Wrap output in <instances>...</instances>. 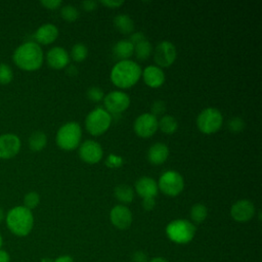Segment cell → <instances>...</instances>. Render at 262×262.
I'll list each match as a JSON object with an SVG mask.
<instances>
[{"instance_id": "obj_1", "label": "cell", "mask_w": 262, "mask_h": 262, "mask_svg": "<svg viewBox=\"0 0 262 262\" xmlns=\"http://www.w3.org/2000/svg\"><path fill=\"white\" fill-rule=\"evenodd\" d=\"M13 62L24 71H36L43 63L44 55L40 45L28 41L17 46L12 54Z\"/></svg>"}, {"instance_id": "obj_2", "label": "cell", "mask_w": 262, "mask_h": 262, "mask_svg": "<svg viewBox=\"0 0 262 262\" xmlns=\"http://www.w3.org/2000/svg\"><path fill=\"white\" fill-rule=\"evenodd\" d=\"M5 222L11 233L16 236H26L33 229L34 216L26 207L16 206L7 212Z\"/></svg>"}, {"instance_id": "obj_3", "label": "cell", "mask_w": 262, "mask_h": 262, "mask_svg": "<svg viewBox=\"0 0 262 262\" xmlns=\"http://www.w3.org/2000/svg\"><path fill=\"white\" fill-rule=\"evenodd\" d=\"M141 76L139 64L133 60L126 59L117 62L111 72L112 82L120 88H129L136 84Z\"/></svg>"}, {"instance_id": "obj_4", "label": "cell", "mask_w": 262, "mask_h": 262, "mask_svg": "<svg viewBox=\"0 0 262 262\" xmlns=\"http://www.w3.org/2000/svg\"><path fill=\"white\" fill-rule=\"evenodd\" d=\"M81 136V126L77 122H68L58 129L56 133V143L61 149L72 150L78 147Z\"/></svg>"}, {"instance_id": "obj_5", "label": "cell", "mask_w": 262, "mask_h": 262, "mask_svg": "<svg viewBox=\"0 0 262 262\" xmlns=\"http://www.w3.org/2000/svg\"><path fill=\"white\" fill-rule=\"evenodd\" d=\"M166 233L174 243L187 244L194 236L195 226L186 219H176L167 225Z\"/></svg>"}, {"instance_id": "obj_6", "label": "cell", "mask_w": 262, "mask_h": 262, "mask_svg": "<svg viewBox=\"0 0 262 262\" xmlns=\"http://www.w3.org/2000/svg\"><path fill=\"white\" fill-rule=\"evenodd\" d=\"M112 116L102 107H96L91 111L85 120V127L87 131L94 136L101 135L111 126Z\"/></svg>"}, {"instance_id": "obj_7", "label": "cell", "mask_w": 262, "mask_h": 262, "mask_svg": "<svg viewBox=\"0 0 262 262\" xmlns=\"http://www.w3.org/2000/svg\"><path fill=\"white\" fill-rule=\"evenodd\" d=\"M223 123V117L219 110L214 107H207L203 110L198 118L196 125L199 129L205 134H212L217 132Z\"/></svg>"}, {"instance_id": "obj_8", "label": "cell", "mask_w": 262, "mask_h": 262, "mask_svg": "<svg viewBox=\"0 0 262 262\" xmlns=\"http://www.w3.org/2000/svg\"><path fill=\"white\" fill-rule=\"evenodd\" d=\"M183 177L177 171H166L161 175L159 179L158 188H160L163 193L169 196H175L179 194L183 190Z\"/></svg>"}, {"instance_id": "obj_9", "label": "cell", "mask_w": 262, "mask_h": 262, "mask_svg": "<svg viewBox=\"0 0 262 262\" xmlns=\"http://www.w3.org/2000/svg\"><path fill=\"white\" fill-rule=\"evenodd\" d=\"M103 104L107 113L120 114L128 108L130 97L123 91H112L103 97Z\"/></svg>"}, {"instance_id": "obj_10", "label": "cell", "mask_w": 262, "mask_h": 262, "mask_svg": "<svg viewBox=\"0 0 262 262\" xmlns=\"http://www.w3.org/2000/svg\"><path fill=\"white\" fill-rule=\"evenodd\" d=\"M176 48L172 42L162 41L155 49L154 59L159 68H168L176 59Z\"/></svg>"}, {"instance_id": "obj_11", "label": "cell", "mask_w": 262, "mask_h": 262, "mask_svg": "<svg viewBox=\"0 0 262 262\" xmlns=\"http://www.w3.org/2000/svg\"><path fill=\"white\" fill-rule=\"evenodd\" d=\"M133 127L138 136L147 138L152 136L158 130V119L151 114L144 113L136 118Z\"/></svg>"}, {"instance_id": "obj_12", "label": "cell", "mask_w": 262, "mask_h": 262, "mask_svg": "<svg viewBox=\"0 0 262 262\" xmlns=\"http://www.w3.org/2000/svg\"><path fill=\"white\" fill-rule=\"evenodd\" d=\"M21 142L17 135L5 133L0 135V159L9 160L14 158L20 150Z\"/></svg>"}, {"instance_id": "obj_13", "label": "cell", "mask_w": 262, "mask_h": 262, "mask_svg": "<svg viewBox=\"0 0 262 262\" xmlns=\"http://www.w3.org/2000/svg\"><path fill=\"white\" fill-rule=\"evenodd\" d=\"M102 155L103 151L101 145L94 140H85L79 147L80 158L88 164H95L99 162Z\"/></svg>"}, {"instance_id": "obj_14", "label": "cell", "mask_w": 262, "mask_h": 262, "mask_svg": "<svg viewBox=\"0 0 262 262\" xmlns=\"http://www.w3.org/2000/svg\"><path fill=\"white\" fill-rule=\"evenodd\" d=\"M230 215L237 222H247L254 217L255 206L249 200H239L231 206Z\"/></svg>"}, {"instance_id": "obj_15", "label": "cell", "mask_w": 262, "mask_h": 262, "mask_svg": "<svg viewBox=\"0 0 262 262\" xmlns=\"http://www.w3.org/2000/svg\"><path fill=\"white\" fill-rule=\"evenodd\" d=\"M110 218L113 225H115L119 229H126L132 223V213L124 205L115 206L111 210Z\"/></svg>"}, {"instance_id": "obj_16", "label": "cell", "mask_w": 262, "mask_h": 262, "mask_svg": "<svg viewBox=\"0 0 262 262\" xmlns=\"http://www.w3.org/2000/svg\"><path fill=\"white\" fill-rule=\"evenodd\" d=\"M46 60L49 67L52 69L60 70L68 66L70 61V55L64 48L55 46L48 50L46 54Z\"/></svg>"}, {"instance_id": "obj_17", "label": "cell", "mask_w": 262, "mask_h": 262, "mask_svg": "<svg viewBox=\"0 0 262 262\" xmlns=\"http://www.w3.org/2000/svg\"><path fill=\"white\" fill-rule=\"evenodd\" d=\"M34 37L37 41L36 43L47 45L54 42L58 37V29L52 24H44L37 29Z\"/></svg>"}, {"instance_id": "obj_18", "label": "cell", "mask_w": 262, "mask_h": 262, "mask_svg": "<svg viewBox=\"0 0 262 262\" xmlns=\"http://www.w3.org/2000/svg\"><path fill=\"white\" fill-rule=\"evenodd\" d=\"M135 189H136V192L143 199L155 198L158 194V190H159L156 180L147 176L141 177L136 181Z\"/></svg>"}, {"instance_id": "obj_19", "label": "cell", "mask_w": 262, "mask_h": 262, "mask_svg": "<svg viewBox=\"0 0 262 262\" xmlns=\"http://www.w3.org/2000/svg\"><path fill=\"white\" fill-rule=\"evenodd\" d=\"M145 84L149 87L157 88L160 87L165 81V74L161 68L158 66H148L141 73Z\"/></svg>"}, {"instance_id": "obj_20", "label": "cell", "mask_w": 262, "mask_h": 262, "mask_svg": "<svg viewBox=\"0 0 262 262\" xmlns=\"http://www.w3.org/2000/svg\"><path fill=\"white\" fill-rule=\"evenodd\" d=\"M169 156L168 146L164 143L157 142L150 145L147 151V159L152 165H161L163 164Z\"/></svg>"}, {"instance_id": "obj_21", "label": "cell", "mask_w": 262, "mask_h": 262, "mask_svg": "<svg viewBox=\"0 0 262 262\" xmlns=\"http://www.w3.org/2000/svg\"><path fill=\"white\" fill-rule=\"evenodd\" d=\"M113 52L114 55L120 60H126L133 54L134 45L129 40H120L115 44Z\"/></svg>"}, {"instance_id": "obj_22", "label": "cell", "mask_w": 262, "mask_h": 262, "mask_svg": "<svg viewBox=\"0 0 262 262\" xmlns=\"http://www.w3.org/2000/svg\"><path fill=\"white\" fill-rule=\"evenodd\" d=\"M114 26L122 34H130L134 30V23L128 14H118L114 18Z\"/></svg>"}, {"instance_id": "obj_23", "label": "cell", "mask_w": 262, "mask_h": 262, "mask_svg": "<svg viewBox=\"0 0 262 262\" xmlns=\"http://www.w3.org/2000/svg\"><path fill=\"white\" fill-rule=\"evenodd\" d=\"M28 143L31 150L40 151L46 146L47 136L42 131H35L30 135Z\"/></svg>"}, {"instance_id": "obj_24", "label": "cell", "mask_w": 262, "mask_h": 262, "mask_svg": "<svg viewBox=\"0 0 262 262\" xmlns=\"http://www.w3.org/2000/svg\"><path fill=\"white\" fill-rule=\"evenodd\" d=\"M158 128H160L164 133L172 134L177 130L178 123L174 117L166 115L158 121Z\"/></svg>"}, {"instance_id": "obj_25", "label": "cell", "mask_w": 262, "mask_h": 262, "mask_svg": "<svg viewBox=\"0 0 262 262\" xmlns=\"http://www.w3.org/2000/svg\"><path fill=\"white\" fill-rule=\"evenodd\" d=\"M115 196L122 203H131L134 198L133 189L127 184H120L115 188Z\"/></svg>"}, {"instance_id": "obj_26", "label": "cell", "mask_w": 262, "mask_h": 262, "mask_svg": "<svg viewBox=\"0 0 262 262\" xmlns=\"http://www.w3.org/2000/svg\"><path fill=\"white\" fill-rule=\"evenodd\" d=\"M151 51H152V46L147 40L134 45V53L136 57L140 60L146 59L150 55Z\"/></svg>"}, {"instance_id": "obj_27", "label": "cell", "mask_w": 262, "mask_h": 262, "mask_svg": "<svg viewBox=\"0 0 262 262\" xmlns=\"http://www.w3.org/2000/svg\"><path fill=\"white\" fill-rule=\"evenodd\" d=\"M208 215L207 207L203 204H195L190 209V218L195 223L203 222Z\"/></svg>"}, {"instance_id": "obj_28", "label": "cell", "mask_w": 262, "mask_h": 262, "mask_svg": "<svg viewBox=\"0 0 262 262\" xmlns=\"http://www.w3.org/2000/svg\"><path fill=\"white\" fill-rule=\"evenodd\" d=\"M71 55L75 61H82L88 55V48L83 43H77L72 47Z\"/></svg>"}, {"instance_id": "obj_29", "label": "cell", "mask_w": 262, "mask_h": 262, "mask_svg": "<svg viewBox=\"0 0 262 262\" xmlns=\"http://www.w3.org/2000/svg\"><path fill=\"white\" fill-rule=\"evenodd\" d=\"M13 79V72L12 69L4 62L0 63V84L7 85Z\"/></svg>"}, {"instance_id": "obj_30", "label": "cell", "mask_w": 262, "mask_h": 262, "mask_svg": "<svg viewBox=\"0 0 262 262\" xmlns=\"http://www.w3.org/2000/svg\"><path fill=\"white\" fill-rule=\"evenodd\" d=\"M40 203V195L36 191H30L24 196V207L29 210L35 209Z\"/></svg>"}, {"instance_id": "obj_31", "label": "cell", "mask_w": 262, "mask_h": 262, "mask_svg": "<svg viewBox=\"0 0 262 262\" xmlns=\"http://www.w3.org/2000/svg\"><path fill=\"white\" fill-rule=\"evenodd\" d=\"M60 14L63 19L68 21H74L79 17V10L73 5H66L61 8Z\"/></svg>"}, {"instance_id": "obj_32", "label": "cell", "mask_w": 262, "mask_h": 262, "mask_svg": "<svg viewBox=\"0 0 262 262\" xmlns=\"http://www.w3.org/2000/svg\"><path fill=\"white\" fill-rule=\"evenodd\" d=\"M228 129L233 132V133H238V132H242L246 126L245 124V121L239 118V117H233L231 118L229 121H228Z\"/></svg>"}, {"instance_id": "obj_33", "label": "cell", "mask_w": 262, "mask_h": 262, "mask_svg": "<svg viewBox=\"0 0 262 262\" xmlns=\"http://www.w3.org/2000/svg\"><path fill=\"white\" fill-rule=\"evenodd\" d=\"M87 97L90 100L97 102V101H100L101 99H103L104 94H103V91L101 88H99L97 86H93L87 90Z\"/></svg>"}, {"instance_id": "obj_34", "label": "cell", "mask_w": 262, "mask_h": 262, "mask_svg": "<svg viewBox=\"0 0 262 262\" xmlns=\"http://www.w3.org/2000/svg\"><path fill=\"white\" fill-rule=\"evenodd\" d=\"M166 111V104L162 100H157L151 105V115H154L156 118L157 116H161Z\"/></svg>"}, {"instance_id": "obj_35", "label": "cell", "mask_w": 262, "mask_h": 262, "mask_svg": "<svg viewBox=\"0 0 262 262\" xmlns=\"http://www.w3.org/2000/svg\"><path fill=\"white\" fill-rule=\"evenodd\" d=\"M122 162H123L122 158H120L118 156H115V155H110L105 164L110 167H119V166H121Z\"/></svg>"}, {"instance_id": "obj_36", "label": "cell", "mask_w": 262, "mask_h": 262, "mask_svg": "<svg viewBox=\"0 0 262 262\" xmlns=\"http://www.w3.org/2000/svg\"><path fill=\"white\" fill-rule=\"evenodd\" d=\"M41 4L48 9H56L62 4V2L61 0H42Z\"/></svg>"}, {"instance_id": "obj_37", "label": "cell", "mask_w": 262, "mask_h": 262, "mask_svg": "<svg viewBox=\"0 0 262 262\" xmlns=\"http://www.w3.org/2000/svg\"><path fill=\"white\" fill-rule=\"evenodd\" d=\"M146 38H145V35L142 33V32H136L134 34L131 35L130 37V42L133 44V45H136L142 41H145Z\"/></svg>"}, {"instance_id": "obj_38", "label": "cell", "mask_w": 262, "mask_h": 262, "mask_svg": "<svg viewBox=\"0 0 262 262\" xmlns=\"http://www.w3.org/2000/svg\"><path fill=\"white\" fill-rule=\"evenodd\" d=\"M132 261L133 262H147V257L143 252L136 251L132 254Z\"/></svg>"}, {"instance_id": "obj_39", "label": "cell", "mask_w": 262, "mask_h": 262, "mask_svg": "<svg viewBox=\"0 0 262 262\" xmlns=\"http://www.w3.org/2000/svg\"><path fill=\"white\" fill-rule=\"evenodd\" d=\"M156 205V201H155V198H145L143 199L142 201V207L144 210L146 211H150L154 209Z\"/></svg>"}, {"instance_id": "obj_40", "label": "cell", "mask_w": 262, "mask_h": 262, "mask_svg": "<svg viewBox=\"0 0 262 262\" xmlns=\"http://www.w3.org/2000/svg\"><path fill=\"white\" fill-rule=\"evenodd\" d=\"M100 2H101L104 6L110 7V8L119 7V6H121V5L124 3L123 0H101Z\"/></svg>"}, {"instance_id": "obj_41", "label": "cell", "mask_w": 262, "mask_h": 262, "mask_svg": "<svg viewBox=\"0 0 262 262\" xmlns=\"http://www.w3.org/2000/svg\"><path fill=\"white\" fill-rule=\"evenodd\" d=\"M82 6L86 11H92L96 8L97 2L94 0H86V1L82 2Z\"/></svg>"}, {"instance_id": "obj_42", "label": "cell", "mask_w": 262, "mask_h": 262, "mask_svg": "<svg viewBox=\"0 0 262 262\" xmlns=\"http://www.w3.org/2000/svg\"><path fill=\"white\" fill-rule=\"evenodd\" d=\"M0 262H10V255L3 249H0Z\"/></svg>"}, {"instance_id": "obj_43", "label": "cell", "mask_w": 262, "mask_h": 262, "mask_svg": "<svg viewBox=\"0 0 262 262\" xmlns=\"http://www.w3.org/2000/svg\"><path fill=\"white\" fill-rule=\"evenodd\" d=\"M53 262H74V260L69 255H62L57 257L55 260H53Z\"/></svg>"}, {"instance_id": "obj_44", "label": "cell", "mask_w": 262, "mask_h": 262, "mask_svg": "<svg viewBox=\"0 0 262 262\" xmlns=\"http://www.w3.org/2000/svg\"><path fill=\"white\" fill-rule=\"evenodd\" d=\"M67 72H68V74L71 75V76H75V75L78 74V70H77V68H76L75 66H70V67L68 68Z\"/></svg>"}, {"instance_id": "obj_45", "label": "cell", "mask_w": 262, "mask_h": 262, "mask_svg": "<svg viewBox=\"0 0 262 262\" xmlns=\"http://www.w3.org/2000/svg\"><path fill=\"white\" fill-rule=\"evenodd\" d=\"M149 262H168L165 258H162V257H156L154 259H151Z\"/></svg>"}, {"instance_id": "obj_46", "label": "cell", "mask_w": 262, "mask_h": 262, "mask_svg": "<svg viewBox=\"0 0 262 262\" xmlns=\"http://www.w3.org/2000/svg\"><path fill=\"white\" fill-rule=\"evenodd\" d=\"M5 219V215H4V211L3 209L0 207V223Z\"/></svg>"}, {"instance_id": "obj_47", "label": "cell", "mask_w": 262, "mask_h": 262, "mask_svg": "<svg viewBox=\"0 0 262 262\" xmlns=\"http://www.w3.org/2000/svg\"><path fill=\"white\" fill-rule=\"evenodd\" d=\"M41 262H53V260H51V259L48 258V257H44V258H42Z\"/></svg>"}, {"instance_id": "obj_48", "label": "cell", "mask_w": 262, "mask_h": 262, "mask_svg": "<svg viewBox=\"0 0 262 262\" xmlns=\"http://www.w3.org/2000/svg\"><path fill=\"white\" fill-rule=\"evenodd\" d=\"M2 245H3V237H2V235L0 233V249L2 248Z\"/></svg>"}]
</instances>
